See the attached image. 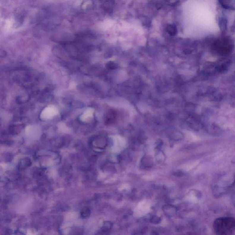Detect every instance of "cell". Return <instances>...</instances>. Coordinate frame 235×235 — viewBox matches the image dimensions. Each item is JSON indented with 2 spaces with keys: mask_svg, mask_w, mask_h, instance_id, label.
<instances>
[{
  "mask_svg": "<svg viewBox=\"0 0 235 235\" xmlns=\"http://www.w3.org/2000/svg\"><path fill=\"white\" fill-rule=\"evenodd\" d=\"M90 209L87 207H85L81 210L80 212V215L82 218H86L90 216Z\"/></svg>",
  "mask_w": 235,
  "mask_h": 235,
  "instance_id": "277c9868",
  "label": "cell"
},
{
  "mask_svg": "<svg viewBox=\"0 0 235 235\" xmlns=\"http://www.w3.org/2000/svg\"><path fill=\"white\" fill-rule=\"evenodd\" d=\"M31 159L28 158H25L21 159L18 163V168L21 169H24L31 166Z\"/></svg>",
  "mask_w": 235,
  "mask_h": 235,
  "instance_id": "3957f363",
  "label": "cell"
},
{
  "mask_svg": "<svg viewBox=\"0 0 235 235\" xmlns=\"http://www.w3.org/2000/svg\"><path fill=\"white\" fill-rule=\"evenodd\" d=\"M213 227L216 234L231 235L235 231V219L230 217L217 218L214 221Z\"/></svg>",
  "mask_w": 235,
  "mask_h": 235,
  "instance_id": "7a4b0ae2",
  "label": "cell"
},
{
  "mask_svg": "<svg viewBox=\"0 0 235 235\" xmlns=\"http://www.w3.org/2000/svg\"><path fill=\"white\" fill-rule=\"evenodd\" d=\"M190 10V21L195 31L206 35L218 31L215 0H193Z\"/></svg>",
  "mask_w": 235,
  "mask_h": 235,
  "instance_id": "6da1fadb",
  "label": "cell"
},
{
  "mask_svg": "<svg viewBox=\"0 0 235 235\" xmlns=\"http://www.w3.org/2000/svg\"><path fill=\"white\" fill-rule=\"evenodd\" d=\"M230 191L231 193H235V180L230 187Z\"/></svg>",
  "mask_w": 235,
  "mask_h": 235,
  "instance_id": "5b68a950",
  "label": "cell"
}]
</instances>
